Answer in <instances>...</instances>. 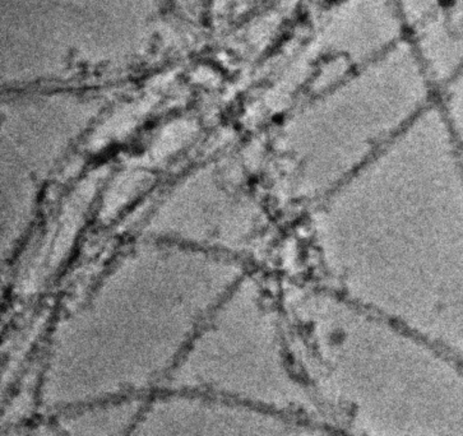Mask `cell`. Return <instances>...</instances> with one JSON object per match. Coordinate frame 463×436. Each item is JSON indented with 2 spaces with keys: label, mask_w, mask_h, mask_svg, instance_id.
I'll return each instance as SVG.
<instances>
[{
  "label": "cell",
  "mask_w": 463,
  "mask_h": 436,
  "mask_svg": "<svg viewBox=\"0 0 463 436\" xmlns=\"http://www.w3.org/2000/svg\"><path fill=\"white\" fill-rule=\"evenodd\" d=\"M326 288L463 363V161L429 106L313 208Z\"/></svg>",
  "instance_id": "1"
},
{
  "label": "cell",
  "mask_w": 463,
  "mask_h": 436,
  "mask_svg": "<svg viewBox=\"0 0 463 436\" xmlns=\"http://www.w3.org/2000/svg\"><path fill=\"white\" fill-rule=\"evenodd\" d=\"M285 310L307 384L357 436H463L462 361L325 286H290Z\"/></svg>",
  "instance_id": "2"
},
{
  "label": "cell",
  "mask_w": 463,
  "mask_h": 436,
  "mask_svg": "<svg viewBox=\"0 0 463 436\" xmlns=\"http://www.w3.org/2000/svg\"><path fill=\"white\" fill-rule=\"evenodd\" d=\"M428 100L424 64L402 42L314 93L279 136V194L288 204L316 207L418 119Z\"/></svg>",
  "instance_id": "3"
},
{
  "label": "cell",
  "mask_w": 463,
  "mask_h": 436,
  "mask_svg": "<svg viewBox=\"0 0 463 436\" xmlns=\"http://www.w3.org/2000/svg\"><path fill=\"white\" fill-rule=\"evenodd\" d=\"M403 20L396 0H341L319 24L300 61L312 95L397 45Z\"/></svg>",
  "instance_id": "4"
}]
</instances>
